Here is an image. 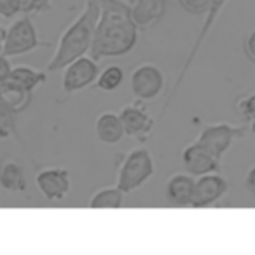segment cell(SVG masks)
<instances>
[{"label": "cell", "mask_w": 255, "mask_h": 255, "mask_svg": "<svg viewBox=\"0 0 255 255\" xmlns=\"http://www.w3.org/2000/svg\"><path fill=\"white\" fill-rule=\"evenodd\" d=\"M61 88L67 95H74L96 82L100 67L91 56H79L61 68Z\"/></svg>", "instance_id": "8992f818"}, {"label": "cell", "mask_w": 255, "mask_h": 255, "mask_svg": "<svg viewBox=\"0 0 255 255\" xmlns=\"http://www.w3.org/2000/svg\"><path fill=\"white\" fill-rule=\"evenodd\" d=\"M119 119L123 123L124 135L133 136L138 142H147L152 135L154 119L149 116L142 100L128 103L119 110Z\"/></svg>", "instance_id": "ba28073f"}, {"label": "cell", "mask_w": 255, "mask_h": 255, "mask_svg": "<svg viewBox=\"0 0 255 255\" xmlns=\"http://www.w3.org/2000/svg\"><path fill=\"white\" fill-rule=\"evenodd\" d=\"M42 46H46V44L37 35L35 25H33L32 19L25 14L23 18L14 19V21L5 28L0 53L4 54L5 58H14V56L28 54Z\"/></svg>", "instance_id": "277c9868"}, {"label": "cell", "mask_w": 255, "mask_h": 255, "mask_svg": "<svg viewBox=\"0 0 255 255\" xmlns=\"http://www.w3.org/2000/svg\"><path fill=\"white\" fill-rule=\"evenodd\" d=\"M100 16V2L98 0H84L82 12L65 28L56 49L47 65V72H60L65 65L74 61L75 58L84 56L89 53V47L95 37L96 21Z\"/></svg>", "instance_id": "7a4b0ae2"}, {"label": "cell", "mask_w": 255, "mask_h": 255, "mask_svg": "<svg viewBox=\"0 0 255 255\" xmlns=\"http://www.w3.org/2000/svg\"><path fill=\"white\" fill-rule=\"evenodd\" d=\"M124 81V70L119 65H109L103 70H100L98 77H96V86L102 91H116L121 88Z\"/></svg>", "instance_id": "d6986e66"}, {"label": "cell", "mask_w": 255, "mask_h": 255, "mask_svg": "<svg viewBox=\"0 0 255 255\" xmlns=\"http://www.w3.org/2000/svg\"><path fill=\"white\" fill-rule=\"evenodd\" d=\"M129 9H131V18L138 30H145L161 21V18L166 12V2L164 0H135L129 5Z\"/></svg>", "instance_id": "4fadbf2b"}, {"label": "cell", "mask_w": 255, "mask_h": 255, "mask_svg": "<svg viewBox=\"0 0 255 255\" xmlns=\"http://www.w3.org/2000/svg\"><path fill=\"white\" fill-rule=\"evenodd\" d=\"M245 187H247V191H250L252 194H255V164L247 171V175H245Z\"/></svg>", "instance_id": "4316f807"}, {"label": "cell", "mask_w": 255, "mask_h": 255, "mask_svg": "<svg viewBox=\"0 0 255 255\" xmlns=\"http://www.w3.org/2000/svg\"><path fill=\"white\" fill-rule=\"evenodd\" d=\"M222 159L213 156L206 147L201 143L192 142L182 150V164L184 170L192 177H199V175L212 173V171H219Z\"/></svg>", "instance_id": "7c38bea8"}, {"label": "cell", "mask_w": 255, "mask_h": 255, "mask_svg": "<svg viewBox=\"0 0 255 255\" xmlns=\"http://www.w3.org/2000/svg\"><path fill=\"white\" fill-rule=\"evenodd\" d=\"M227 189H229V182L217 171L199 175L198 180L194 182L191 206L192 208H206V206L215 205L219 199L224 198Z\"/></svg>", "instance_id": "8fae6325"}, {"label": "cell", "mask_w": 255, "mask_h": 255, "mask_svg": "<svg viewBox=\"0 0 255 255\" xmlns=\"http://www.w3.org/2000/svg\"><path fill=\"white\" fill-rule=\"evenodd\" d=\"M100 16L89 47L93 60L124 56L138 42V26L131 18L129 4L123 0H98Z\"/></svg>", "instance_id": "6da1fadb"}, {"label": "cell", "mask_w": 255, "mask_h": 255, "mask_svg": "<svg viewBox=\"0 0 255 255\" xmlns=\"http://www.w3.org/2000/svg\"><path fill=\"white\" fill-rule=\"evenodd\" d=\"M194 177L185 173H175L166 182V199L177 206H191L194 192Z\"/></svg>", "instance_id": "9a60e30c"}, {"label": "cell", "mask_w": 255, "mask_h": 255, "mask_svg": "<svg viewBox=\"0 0 255 255\" xmlns=\"http://www.w3.org/2000/svg\"><path fill=\"white\" fill-rule=\"evenodd\" d=\"M154 171H156V166H154L150 150L147 147H136V149L129 150L121 161L116 185L124 194H128V192H133L142 187L152 177Z\"/></svg>", "instance_id": "3957f363"}, {"label": "cell", "mask_w": 255, "mask_h": 255, "mask_svg": "<svg viewBox=\"0 0 255 255\" xmlns=\"http://www.w3.org/2000/svg\"><path fill=\"white\" fill-rule=\"evenodd\" d=\"M250 131L255 135V121H254V123H250Z\"/></svg>", "instance_id": "83f0119b"}, {"label": "cell", "mask_w": 255, "mask_h": 255, "mask_svg": "<svg viewBox=\"0 0 255 255\" xmlns=\"http://www.w3.org/2000/svg\"><path fill=\"white\" fill-rule=\"evenodd\" d=\"M89 208L93 210H117V208H123L124 205V192L121 191L117 185L114 187H103L100 191H96L95 194L91 196L89 199Z\"/></svg>", "instance_id": "ac0fdd59"}, {"label": "cell", "mask_w": 255, "mask_h": 255, "mask_svg": "<svg viewBox=\"0 0 255 255\" xmlns=\"http://www.w3.org/2000/svg\"><path fill=\"white\" fill-rule=\"evenodd\" d=\"M11 63H9V60L4 56V54L0 53V84L2 82H5L9 79V74H11Z\"/></svg>", "instance_id": "484cf974"}, {"label": "cell", "mask_w": 255, "mask_h": 255, "mask_svg": "<svg viewBox=\"0 0 255 255\" xmlns=\"http://www.w3.org/2000/svg\"><path fill=\"white\" fill-rule=\"evenodd\" d=\"M243 51L247 54V58L255 63V28L250 30V32L245 35V40H243Z\"/></svg>", "instance_id": "d4e9b609"}, {"label": "cell", "mask_w": 255, "mask_h": 255, "mask_svg": "<svg viewBox=\"0 0 255 255\" xmlns=\"http://www.w3.org/2000/svg\"><path fill=\"white\" fill-rule=\"evenodd\" d=\"M21 12V0H0V16L2 18H14Z\"/></svg>", "instance_id": "603a6c76"}, {"label": "cell", "mask_w": 255, "mask_h": 255, "mask_svg": "<svg viewBox=\"0 0 255 255\" xmlns=\"http://www.w3.org/2000/svg\"><path fill=\"white\" fill-rule=\"evenodd\" d=\"M35 185L47 201H61L67 198L72 189L70 173L67 168L61 166L44 168L35 175Z\"/></svg>", "instance_id": "30bf717a"}, {"label": "cell", "mask_w": 255, "mask_h": 255, "mask_svg": "<svg viewBox=\"0 0 255 255\" xmlns=\"http://www.w3.org/2000/svg\"><path fill=\"white\" fill-rule=\"evenodd\" d=\"M226 4H227V0H210L208 11H206L205 14H203V16H205V19H203V25H201V28H199V32H198V37H196L194 44H192V46H191V51H189L187 58H185L184 65H182L180 72H178L177 81H175L173 88H171V91H170V96H168V100H166V102H164L163 112H161V114H164V110L168 109V105H170V102H171V100H173L175 93H177V91H178V88H180V86H182V82H184V79H185V75H187L189 68L192 67V63H194V60H196V56H198L199 49H201L203 42H205V40H206V37H208L210 30L213 28V25H215V23H217V19H219V16H220V12H222V9L226 7Z\"/></svg>", "instance_id": "5b68a950"}, {"label": "cell", "mask_w": 255, "mask_h": 255, "mask_svg": "<svg viewBox=\"0 0 255 255\" xmlns=\"http://www.w3.org/2000/svg\"><path fill=\"white\" fill-rule=\"evenodd\" d=\"M129 84H131V93L135 95V98L147 102L161 95L164 88V75L157 65L142 63L133 70Z\"/></svg>", "instance_id": "9c48e42d"}, {"label": "cell", "mask_w": 255, "mask_h": 255, "mask_svg": "<svg viewBox=\"0 0 255 255\" xmlns=\"http://www.w3.org/2000/svg\"><path fill=\"white\" fill-rule=\"evenodd\" d=\"M96 138L107 145L119 143L124 138V128L119 119V114L116 112H102L95 121Z\"/></svg>", "instance_id": "5bb4252c"}, {"label": "cell", "mask_w": 255, "mask_h": 255, "mask_svg": "<svg viewBox=\"0 0 255 255\" xmlns=\"http://www.w3.org/2000/svg\"><path fill=\"white\" fill-rule=\"evenodd\" d=\"M16 133V112L0 100V138H9Z\"/></svg>", "instance_id": "ffe728a7"}, {"label": "cell", "mask_w": 255, "mask_h": 255, "mask_svg": "<svg viewBox=\"0 0 255 255\" xmlns=\"http://www.w3.org/2000/svg\"><path fill=\"white\" fill-rule=\"evenodd\" d=\"M7 81H11L12 84L25 89V91L33 93V89L42 86L47 81V75L32 67H26V65H18V67L11 68V74H9Z\"/></svg>", "instance_id": "2e32d148"}, {"label": "cell", "mask_w": 255, "mask_h": 255, "mask_svg": "<svg viewBox=\"0 0 255 255\" xmlns=\"http://www.w3.org/2000/svg\"><path fill=\"white\" fill-rule=\"evenodd\" d=\"M0 185L9 192H23L28 187L25 170L14 161H7L0 168Z\"/></svg>", "instance_id": "e0dca14e"}, {"label": "cell", "mask_w": 255, "mask_h": 255, "mask_svg": "<svg viewBox=\"0 0 255 255\" xmlns=\"http://www.w3.org/2000/svg\"><path fill=\"white\" fill-rule=\"evenodd\" d=\"M236 112L240 114V117L245 123H254L255 121V93L245 95L241 98H238L236 102Z\"/></svg>", "instance_id": "44dd1931"}, {"label": "cell", "mask_w": 255, "mask_h": 255, "mask_svg": "<svg viewBox=\"0 0 255 255\" xmlns=\"http://www.w3.org/2000/svg\"><path fill=\"white\" fill-rule=\"evenodd\" d=\"M245 131L247 129L241 126H233L229 123H215L203 128L201 133L196 138V142L201 143L203 147H206L213 156L222 159L224 154L229 150V147L233 145L234 140L243 138Z\"/></svg>", "instance_id": "52a82bcc"}, {"label": "cell", "mask_w": 255, "mask_h": 255, "mask_svg": "<svg viewBox=\"0 0 255 255\" xmlns=\"http://www.w3.org/2000/svg\"><path fill=\"white\" fill-rule=\"evenodd\" d=\"M180 2V7L184 11H187L189 14L194 16H203L208 11L210 0H178Z\"/></svg>", "instance_id": "7402d4cb"}, {"label": "cell", "mask_w": 255, "mask_h": 255, "mask_svg": "<svg viewBox=\"0 0 255 255\" xmlns=\"http://www.w3.org/2000/svg\"><path fill=\"white\" fill-rule=\"evenodd\" d=\"M51 9V0H21V12H42Z\"/></svg>", "instance_id": "cb8c5ba5"}]
</instances>
